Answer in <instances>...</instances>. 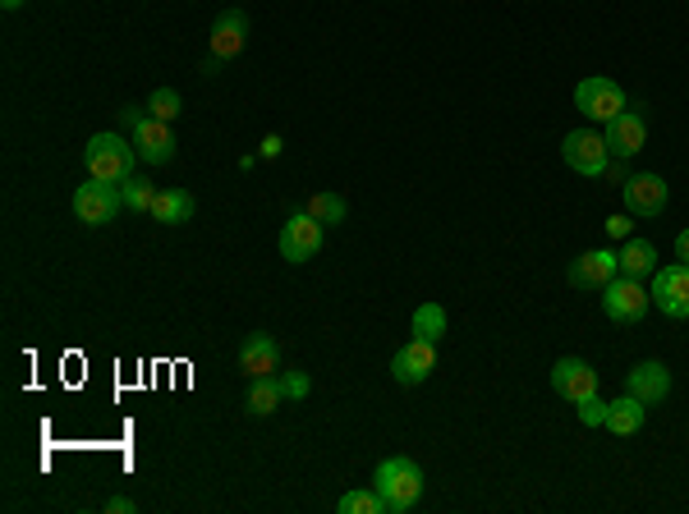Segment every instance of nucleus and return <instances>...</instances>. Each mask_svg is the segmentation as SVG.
<instances>
[{
  "label": "nucleus",
  "instance_id": "1",
  "mask_svg": "<svg viewBox=\"0 0 689 514\" xmlns=\"http://www.w3.org/2000/svg\"><path fill=\"white\" fill-rule=\"evenodd\" d=\"M373 487H377V496L387 501V514H400V510L419 505V496H423V469L414 465L410 455L381 459L377 473H373Z\"/></svg>",
  "mask_w": 689,
  "mask_h": 514
},
{
  "label": "nucleus",
  "instance_id": "2",
  "mask_svg": "<svg viewBox=\"0 0 689 514\" xmlns=\"http://www.w3.org/2000/svg\"><path fill=\"white\" fill-rule=\"evenodd\" d=\"M84 166L92 179H107V185H124L138 166V147L124 143L120 134H92L84 147Z\"/></svg>",
  "mask_w": 689,
  "mask_h": 514
},
{
  "label": "nucleus",
  "instance_id": "3",
  "mask_svg": "<svg viewBox=\"0 0 689 514\" xmlns=\"http://www.w3.org/2000/svg\"><path fill=\"white\" fill-rule=\"evenodd\" d=\"M648 303H653V294L644 290V280H634V276H611L607 286H602V313L611 317V322H625V326H634V322H644V313H648Z\"/></svg>",
  "mask_w": 689,
  "mask_h": 514
},
{
  "label": "nucleus",
  "instance_id": "4",
  "mask_svg": "<svg viewBox=\"0 0 689 514\" xmlns=\"http://www.w3.org/2000/svg\"><path fill=\"white\" fill-rule=\"evenodd\" d=\"M560 157H566V166H570L575 175H589V179H598V175L611 170L607 138L593 134V128H570V134L560 138Z\"/></svg>",
  "mask_w": 689,
  "mask_h": 514
},
{
  "label": "nucleus",
  "instance_id": "5",
  "mask_svg": "<svg viewBox=\"0 0 689 514\" xmlns=\"http://www.w3.org/2000/svg\"><path fill=\"white\" fill-rule=\"evenodd\" d=\"M648 294H653V308H657V313H667V317L685 322V317H689V267H685V262L657 267Z\"/></svg>",
  "mask_w": 689,
  "mask_h": 514
},
{
  "label": "nucleus",
  "instance_id": "6",
  "mask_svg": "<svg viewBox=\"0 0 689 514\" xmlns=\"http://www.w3.org/2000/svg\"><path fill=\"white\" fill-rule=\"evenodd\" d=\"M120 208H124V198L107 179H88V185L74 189V216L84 225H107V221H115Z\"/></svg>",
  "mask_w": 689,
  "mask_h": 514
},
{
  "label": "nucleus",
  "instance_id": "7",
  "mask_svg": "<svg viewBox=\"0 0 689 514\" xmlns=\"http://www.w3.org/2000/svg\"><path fill=\"white\" fill-rule=\"evenodd\" d=\"M322 248V221L313 212H295L286 225H280V257L286 262H309Z\"/></svg>",
  "mask_w": 689,
  "mask_h": 514
},
{
  "label": "nucleus",
  "instance_id": "8",
  "mask_svg": "<svg viewBox=\"0 0 689 514\" xmlns=\"http://www.w3.org/2000/svg\"><path fill=\"white\" fill-rule=\"evenodd\" d=\"M575 107L589 115V120H616L621 111H625V92L611 83V79H602V74H593V79H584L579 88H575Z\"/></svg>",
  "mask_w": 689,
  "mask_h": 514
},
{
  "label": "nucleus",
  "instance_id": "9",
  "mask_svg": "<svg viewBox=\"0 0 689 514\" xmlns=\"http://www.w3.org/2000/svg\"><path fill=\"white\" fill-rule=\"evenodd\" d=\"M130 143L138 147V161H147V166H166V161H175V128L166 124V120H157V115H143L134 128H130Z\"/></svg>",
  "mask_w": 689,
  "mask_h": 514
},
{
  "label": "nucleus",
  "instance_id": "10",
  "mask_svg": "<svg viewBox=\"0 0 689 514\" xmlns=\"http://www.w3.org/2000/svg\"><path fill=\"white\" fill-rule=\"evenodd\" d=\"M432 368H437V345L432 340H410V345H400L396 358H391V377L400 386H423L432 377Z\"/></svg>",
  "mask_w": 689,
  "mask_h": 514
},
{
  "label": "nucleus",
  "instance_id": "11",
  "mask_svg": "<svg viewBox=\"0 0 689 514\" xmlns=\"http://www.w3.org/2000/svg\"><path fill=\"white\" fill-rule=\"evenodd\" d=\"M621 193H625L630 216H662L667 212V179L662 175H630L621 185Z\"/></svg>",
  "mask_w": 689,
  "mask_h": 514
},
{
  "label": "nucleus",
  "instance_id": "12",
  "mask_svg": "<svg viewBox=\"0 0 689 514\" xmlns=\"http://www.w3.org/2000/svg\"><path fill=\"white\" fill-rule=\"evenodd\" d=\"M552 391H556L560 400L579 404V400L598 395V372L584 364V358H556V368H552Z\"/></svg>",
  "mask_w": 689,
  "mask_h": 514
},
{
  "label": "nucleus",
  "instance_id": "13",
  "mask_svg": "<svg viewBox=\"0 0 689 514\" xmlns=\"http://www.w3.org/2000/svg\"><path fill=\"white\" fill-rule=\"evenodd\" d=\"M625 395H634L640 404H662L671 395V372L667 364H657V358H644V364H634L630 377H625Z\"/></svg>",
  "mask_w": 689,
  "mask_h": 514
},
{
  "label": "nucleus",
  "instance_id": "14",
  "mask_svg": "<svg viewBox=\"0 0 689 514\" xmlns=\"http://www.w3.org/2000/svg\"><path fill=\"white\" fill-rule=\"evenodd\" d=\"M607 152L616 161H630L634 152H644V143H648V124H644V115H634V111H621L616 120H607Z\"/></svg>",
  "mask_w": 689,
  "mask_h": 514
},
{
  "label": "nucleus",
  "instance_id": "15",
  "mask_svg": "<svg viewBox=\"0 0 689 514\" xmlns=\"http://www.w3.org/2000/svg\"><path fill=\"white\" fill-rule=\"evenodd\" d=\"M621 271V262H616V253H607V248H593V253H584V257H575L570 262V286H579V290H602L611 276Z\"/></svg>",
  "mask_w": 689,
  "mask_h": 514
},
{
  "label": "nucleus",
  "instance_id": "16",
  "mask_svg": "<svg viewBox=\"0 0 689 514\" xmlns=\"http://www.w3.org/2000/svg\"><path fill=\"white\" fill-rule=\"evenodd\" d=\"M240 368H244V377H276V368H280V349H276V340L267 336V331H258V336H248V340H244V349H240Z\"/></svg>",
  "mask_w": 689,
  "mask_h": 514
},
{
  "label": "nucleus",
  "instance_id": "17",
  "mask_svg": "<svg viewBox=\"0 0 689 514\" xmlns=\"http://www.w3.org/2000/svg\"><path fill=\"white\" fill-rule=\"evenodd\" d=\"M244 37H248V14H244V10H225V14L216 19V29H212V60L240 56Z\"/></svg>",
  "mask_w": 689,
  "mask_h": 514
},
{
  "label": "nucleus",
  "instance_id": "18",
  "mask_svg": "<svg viewBox=\"0 0 689 514\" xmlns=\"http://www.w3.org/2000/svg\"><path fill=\"white\" fill-rule=\"evenodd\" d=\"M193 193H185V189H162L157 193V202H152V221H162V225H185V221H193Z\"/></svg>",
  "mask_w": 689,
  "mask_h": 514
},
{
  "label": "nucleus",
  "instance_id": "19",
  "mask_svg": "<svg viewBox=\"0 0 689 514\" xmlns=\"http://www.w3.org/2000/svg\"><path fill=\"white\" fill-rule=\"evenodd\" d=\"M644 414H648V404H640L634 395L611 400V404H607V432H616V436H634V432L644 427Z\"/></svg>",
  "mask_w": 689,
  "mask_h": 514
},
{
  "label": "nucleus",
  "instance_id": "20",
  "mask_svg": "<svg viewBox=\"0 0 689 514\" xmlns=\"http://www.w3.org/2000/svg\"><path fill=\"white\" fill-rule=\"evenodd\" d=\"M280 400H286V386H280V377H253L244 409H248L253 418H267V414H276V409H280Z\"/></svg>",
  "mask_w": 689,
  "mask_h": 514
},
{
  "label": "nucleus",
  "instance_id": "21",
  "mask_svg": "<svg viewBox=\"0 0 689 514\" xmlns=\"http://www.w3.org/2000/svg\"><path fill=\"white\" fill-rule=\"evenodd\" d=\"M616 262H621V276H634V280H644V276H653V267H657V248L648 244V239H625V248L616 253Z\"/></svg>",
  "mask_w": 689,
  "mask_h": 514
},
{
  "label": "nucleus",
  "instance_id": "22",
  "mask_svg": "<svg viewBox=\"0 0 689 514\" xmlns=\"http://www.w3.org/2000/svg\"><path fill=\"white\" fill-rule=\"evenodd\" d=\"M414 336L419 340H432V345L446 336V308L442 303H419L414 308Z\"/></svg>",
  "mask_w": 689,
  "mask_h": 514
},
{
  "label": "nucleus",
  "instance_id": "23",
  "mask_svg": "<svg viewBox=\"0 0 689 514\" xmlns=\"http://www.w3.org/2000/svg\"><path fill=\"white\" fill-rule=\"evenodd\" d=\"M157 185H152V179H143V175H130L120 185V198H124V208L130 212H152V202H157Z\"/></svg>",
  "mask_w": 689,
  "mask_h": 514
},
{
  "label": "nucleus",
  "instance_id": "24",
  "mask_svg": "<svg viewBox=\"0 0 689 514\" xmlns=\"http://www.w3.org/2000/svg\"><path fill=\"white\" fill-rule=\"evenodd\" d=\"M147 115H157V120H180V111H185V101H180V92H175V88H157V92H152L147 97V107H143Z\"/></svg>",
  "mask_w": 689,
  "mask_h": 514
},
{
  "label": "nucleus",
  "instance_id": "25",
  "mask_svg": "<svg viewBox=\"0 0 689 514\" xmlns=\"http://www.w3.org/2000/svg\"><path fill=\"white\" fill-rule=\"evenodd\" d=\"M336 510L341 514H387V501H381L377 487H373V492H345Z\"/></svg>",
  "mask_w": 689,
  "mask_h": 514
},
{
  "label": "nucleus",
  "instance_id": "26",
  "mask_svg": "<svg viewBox=\"0 0 689 514\" xmlns=\"http://www.w3.org/2000/svg\"><path fill=\"white\" fill-rule=\"evenodd\" d=\"M309 212H313L322 225H341V221H345V198H336V193H313V198H309Z\"/></svg>",
  "mask_w": 689,
  "mask_h": 514
},
{
  "label": "nucleus",
  "instance_id": "27",
  "mask_svg": "<svg viewBox=\"0 0 689 514\" xmlns=\"http://www.w3.org/2000/svg\"><path fill=\"white\" fill-rule=\"evenodd\" d=\"M575 409H579V423H584V427H607V404H602L598 395H589V400H579Z\"/></svg>",
  "mask_w": 689,
  "mask_h": 514
},
{
  "label": "nucleus",
  "instance_id": "28",
  "mask_svg": "<svg viewBox=\"0 0 689 514\" xmlns=\"http://www.w3.org/2000/svg\"><path fill=\"white\" fill-rule=\"evenodd\" d=\"M280 386H286V400H309V391H313V381L303 372H286V377H280Z\"/></svg>",
  "mask_w": 689,
  "mask_h": 514
},
{
  "label": "nucleus",
  "instance_id": "29",
  "mask_svg": "<svg viewBox=\"0 0 689 514\" xmlns=\"http://www.w3.org/2000/svg\"><path fill=\"white\" fill-rule=\"evenodd\" d=\"M630 230H634L630 216H607V235H611V239H630Z\"/></svg>",
  "mask_w": 689,
  "mask_h": 514
},
{
  "label": "nucleus",
  "instance_id": "30",
  "mask_svg": "<svg viewBox=\"0 0 689 514\" xmlns=\"http://www.w3.org/2000/svg\"><path fill=\"white\" fill-rule=\"evenodd\" d=\"M134 510H138V505H134L130 496H111V501H107V514H134Z\"/></svg>",
  "mask_w": 689,
  "mask_h": 514
},
{
  "label": "nucleus",
  "instance_id": "31",
  "mask_svg": "<svg viewBox=\"0 0 689 514\" xmlns=\"http://www.w3.org/2000/svg\"><path fill=\"white\" fill-rule=\"evenodd\" d=\"M676 257L689 267V230H680V235H676Z\"/></svg>",
  "mask_w": 689,
  "mask_h": 514
},
{
  "label": "nucleus",
  "instance_id": "32",
  "mask_svg": "<svg viewBox=\"0 0 689 514\" xmlns=\"http://www.w3.org/2000/svg\"><path fill=\"white\" fill-rule=\"evenodd\" d=\"M263 157H280V138H276V134L263 138Z\"/></svg>",
  "mask_w": 689,
  "mask_h": 514
},
{
  "label": "nucleus",
  "instance_id": "33",
  "mask_svg": "<svg viewBox=\"0 0 689 514\" xmlns=\"http://www.w3.org/2000/svg\"><path fill=\"white\" fill-rule=\"evenodd\" d=\"M120 120H124V124H130V128H134V124H138L143 115H138V107H124V111H120Z\"/></svg>",
  "mask_w": 689,
  "mask_h": 514
},
{
  "label": "nucleus",
  "instance_id": "34",
  "mask_svg": "<svg viewBox=\"0 0 689 514\" xmlns=\"http://www.w3.org/2000/svg\"><path fill=\"white\" fill-rule=\"evenodd\" d=\"M0 5H5V10H19V5H29V0H0Z\"/></svg>",
  "mask_w": 689,
  "mask_h": 514
}]
</instances>
